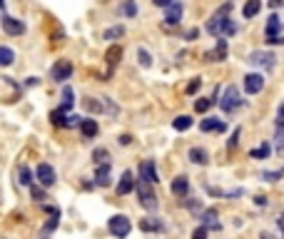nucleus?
<instances>
[{"label":"nucleus","instance_id":"nucleus-1","mask_svg":"<svg viewBox=\"0 0 284 239\" xmlns=\"http://www.w3.org/2000/svg\"><path fill=\"white\" fill-rule=\"evenodd\" d=\"M229 10H232V3H225V5L207 20V33L212 37H229L237 33V23L229 18Z\"/></svg>","mask_w":284,"mask_h":239},{"label":"nucleus","instance_id":"nucleus-2","mask_svg":"<svg viewBox=\"0 0 284 239\" xmlns=\"http://www.w3.org/2000/svg\"><path fill=\"white\" fill-rule=\"evenodd\" d=\"M137 202L142 204L147 212H157V207H160V202H157V194H155V189H152L150 182H145V180H137Z\"/></svg>","mask_w":284,"mask_h":239},{"label":"nucleus","instance_id":"nucleus-3","mask_svg":"<svg viewBox=\"0 0 284 239\" xmlns=\"http://www.w3.org/2000/svg\"><path fill=\"white\" fill-rule=\"evenodd\" d=\"M107 229H110V234H113V237L125 239L127 234H130L133 224H130V220H127L125 214H115V217H110V220H107Z\"/></svg>","mask_w":284,"mask_h":239},{"label":"nucleus","instance_id":"nucleus-4","mask_svg":"<svg viewBox=\"0 0 284 239\" xmlns=\"http://www.w3.org/2000/svg\"><path fill=\"white\" fill-rule=\"evenodd\" d=\"M217 102H220V107H222L225 112H234L239 105H242V100H239V90H237L234 85H229L227 90H225V95H222Z\"/></svg>","mask_w":284,"mask_h":239},{"label":"nucleus","instance_id":"nucleus-5","mask_svg":"<svg viewBox=\"0 0 284 239\" xmlns=\"http://www.w3.org/2000/svg\"><path fill=\"white\" fill-rule=\"evenodd\" d=\"M3 30H5V35L18 37L25 33V23L18 18H13V15H8V13H3Z\"/></svg>","mask_w":284,"mask_h":239},{"label":"nucleus","instance_id":"nucleus-6","mask_svg":"<svg viewBox=\"0 0 284 239\" xmlns=\"http://www.w3.org/2000/svg\"><path fill=\"white\" fill-rule=\"evenodd\" d=\"M50 75H53L55 82L70 80V77H73V62H70V60H57L55 65H53V70H50Z\"/></svg>","mask_w":284,"mask_h":239},{"label":"nucleus","instance_id":"nucleus-7","mask_svg":"<svg viewBox=\"0 0 284 239\" xmlns=\"http://www.w3.org/2000/svg\"><path fill=\"white\" fill-rule=\"evenodd\" d=\"M35 177L40 180V184L42 187H53V184L57 182V172L53 165H48V162H42V165H38V169H35Z\"/></svg>","mask_w":284,"mask_h":239},{"label":"nucleus","instance_id":"nucleus-8","mask_svg":"<svg viewBox=\"0 0 284 239\" xmlns=\"http://www.w3.org/2000/svg\"><path fill=\"white\" fill-rule=\"evenodd\" d=\"M265 90V75L262 73H249L245 77V92L247 95H257Z\"/></svg>","mask_w":284,"mask_h":239},{"label":"nucleus","instance_id":"nucleus-9","mask_svg":"<svg viewBox=\"0 0 284 239\" xmlns=\"http://www.w3.org/2000/svg\"><path fill=\"white\" fill-rule=\"evenodd\" d=\"M182 15H185V5L180 0H174L170 8H165V25H180Z\"/></svg>","mask_w":284,"mask_h":239},{"label":"nucleus","instance_id":"nucleus-10","mask_svg":"<svg viewBox=\"0 0 284 239\" xmlns=\"http://www.w3.org/2000/svg\"><path fill=\"white\" fill-rule=\"evenodd\" d=\"M137 177H140V180H145V182H150V184L160 182L157 169H155V160H145V162L140 165V169H137Z\"/></svg>","mask_w":284,"mask_h":239},{"label":"nucleus","instance_id":"nucleus-11","mask_svg":"<svg viewBox=\"0 0 284 239\" xmlns=\"http://www.w3.org/2000/svg\"><path fill=\"white\" fill-rule=\"evenodd\" d=\"M225 57H227V40H225V37H217L214 50H207V53H205V60H207V62H222Z\"/></svg>","mask_w":284,"mask_h":239},{"label":"nucleus","instance_id":"nucleus-12","mask_svg":"<svg viewBox=\"0 0 284 239\" xmlns=\"http://www.w3.org/2000/svg\"><path fill=\"white\" fill-rule=\"evenodd\" d=\"M170 189H172V194H174V197L185 200V197L189 194V180L185 177V175H180V177H174V180H172Z\"/></svg>","mask_w":284,"mask_h":239},{"label":"nucleus","instance_id":"nucleus-13","mask_svg":"<svg viewBox=\"0 0 284 239\" xmlns=\"http://www.w3.org/2000/svg\"><path fill=\"white\" fill-rule=\"evenodd\" d=\"M95 184H97V187H110V184H113L110 162H105V165H97V169H95Z\"/></svg>","mask_w":284,"mask_h":239},{"label":"nucleus","instance_id":"nucleus-14","mask_svg":"<svg viewBox=\"0 0 284 239\" xmlns=\"http://www.w3.org/2000/svg\"><path fill=\"white\" fill-rule=\"evenodd\" d=\"M274 60H277V57L272 55V53H262V50H259V53H252L247 62H252V65H262V68H267V70H272V68H274Z\"/></svg>","mask_w":284,"mask_h":239},{"label":"nucleus","instance_id":"nucleus-15","mask_svg":"<svg viewBox=\"0 0 284 239\" xmlns=\"http://www.w3.org/2000/svg\"><path fill=\"white\" fill-rule=\"evenodd\" d=\"M200 129L202 132H225L227 129V122H222L220 117H205L200 122Z\"/></svg>","mask_w":284,"mask_h":239},{"label":"nucleus","instance_id":"nucleus-16","mask_svg":"<svg viewBox=\"0 0 284 239\" xmlns=\"http://www.w3.org/2000/svg\"><path fill=\"white\" fill-rule=\"evenodd\" d=\"M187 157H189L192 165H200V167H205L209 162V152L205 147H189Z\"/></svg>","mask_w":284,"mask_h":239},{"label":"nucleus","instance_id":"nucleus-17","mask_svg":"<svg viewBox=\"0 0 284 239\" xmlns=\"http://www.w3.org/2000/svg\"><path fill=\"white\" fill-rule=\"evenodd\" d=\"M97 132H100V125L95 122L93 117H82V122H80V135H82L85 140H93Z\"/></svg>","mask_w":284,"mask_h":239},{"label":"nucleus","instance_id":"nucleus-18","mask_svg":"<svg viewBox=\"0 0 284 239\" xmlns=\"http://www.w3.org/2000/svg\"><path fill=\"white\" fill-rule=\"evenodd\" d=\"M135 187V180H133V172H122V177H120V184H117V194L120 197H125V194H130Z\"/></svg>","mask_w":284,"mask_h":239},{"label":"nucleus","instance_id":"nucleus-19","mask_svg":"<svg viewBox=\"0 0 284 239\" xmlns=\"http://www.w3.org/2000/svg\"><path fill=\"white\" fill-rule=\"evenodd\" d=\"M200 222H202L205 227H209V229H214V232L222 229V224L217 220V209H205V212L200 214Z\"/></svg>","mask_w":284,"mask_h":239},{"label":"nucleus","instance_id":"nucleus-20","mask_svg":"<svg viewBox=\"0 0 284 239\" xmlns=\"http://www.w3.org/2000/svg\"><path fill=\"white\" fill-rule=\"evenodd\" d=\"M122 60V48L120 45H110L107 48V53H105V62H107V68H110V73H113V68Z\"/></svg>","mask_w":284,"mask_h":239},{"label":"nucleus","instance_id":"nucleus-21","mask_svg":"<svg viewBox=\"0 0 284 239\" xmlns=\"http://www.w3.org/2000/svg\"><path fill=\"white\" fill-rule=\"evenodd\" d=\"M279 33H282V20H279V15H269L265 35L267 37H279Z\"/></svg>","mask_w":284,"mask_h":239},{"label":"nucleus","instance_id":"nucleus-22","mask_svg":"<svg viewBox=\"0 0 284 239\" xmlns=\"http://www.w3.org/2000/svg\"><path fill=\"white\" fill-rule=\"evenodd\" d=\"M140 229L142 232H160V229H165V222H160L157 217H147V220H140Z\"/></svg>","mask_w":284,"mask_h":239},{"label":"nucleus","instance_id":"nucleus-23","mask_svg":"<svg viewBox=\"0 0 284 239\" xmlns=\"http://www.w3.org/2000/svg\"><path fill=\"white\" fill-rule=\"evenodd\" d=\"M259 10H262V0H247L245 8H242V15L249 20V18H254V15H259Z\"/></svg>","mask_w":284,"mask_h":239},{"label":"nucleus","instance_id":"nucleus-24","mask_svg":"<svg viewBox=\"0 0 284 239\" xmlns=\"http://www.w3.org/2000/svg\"><path fill=\"white\" fill-rule=\"evenodd\" d=\"M73 105H75V92H73V88L65 85V88H62V105H60V110L68 112Z\"/></svg>","mask_w":284,"mask_h":239},{"label":"nucleus","instance_id":"nucleus-25","mask_svg":"<svg viewBox=\"0 0 284 239\" xmlns=\"http://www.w3.org/2000/svg\"><path fill=\"white\" fill-rule=\"evenodd\" d=\"M172 127L177 129V132H185V129L192 127V117H189V115H180V117H174V120H172Z\"/></svg>","mask_w":284,"mask_h":239},{"label":"nucleus","instance_id":"nucleus-26","mask_svg":"<svg viewBox=\"0 0 284 239\" xmlns=\"http://www.w3.org/2000/svg\"><path fill=\"white\" fill-rule=\"evenodd\" d=\"M18 182L23 184V187H33V172H30V167H20L18 169Z\"/></svg>","mask_w":284,"mask_h":239},{"label":"nucleus","instance_id":"nucleus-27","mask_svg":"<svg viewBox=\"0 0 284 239\" xmlns=\"http://www.w3.org/2000/svg\"><path fill=\"white\" fill-rule=\"evenodd\" d=\"M269 152H272V147L265 142V145H259V147L252 149V152H249V157H252V160H267V157H269Z\"/></svg>","mask_w":284,"mask_h":239},{"label":"nucleus","instance_id":"nucleus-28","mask_svg":"<svg viewBox=\"0 0 284 239\" xmlns=\"http://www.w3.org/2000/svg\"><path fill=\"white\" fill-rule=\"evenodd\" d=\"M13 60H15L13 50H10L8 45H3V48H0V65H3V68H8V65H13Z\"/></svg>","mask_w":284,"mask_h":239},{"label":"nucleus","instance_id":"nucleus-29","mask_svg":"<svg viewBox=\"0 0 284 239\" xmlns=\"http://www.w3.org/2000/svg\"><path fill=\"white\" fill-rule=\"evenodd\" d=\"M120 13H122L125 18H135V15H137V3H135V0H125L122 8H120Z\"/></svg>","mask_w":284,"mask_h":239},{"label":"nucleus","instance_id":"nucleus-30","mask_svg":"<svg viewBox=\"0 0 284 239\" xmlns=\"http://www.w3.org/2000/svg\"><path fill=\"white\" fill-rule=\"evenodd\" d=\"M122 35H125V28H122V25H113V28H107V30L102 33L105 40H117V37H122Z\"/></svg>","mask_w":284,"mask_h":239},{"label":"nucleus","instance_id":"nucleus-31","mask_svg":"<svg viewBox=\"0 0 284 239\" xmlns=\"http://www.w3.org/2000/svg\"><path fill=\"white\" fill-rule=\"evenodd\" d=\"M93 160H95V165H105V162H110V152L105 147H97L93 152Z\"/></svg>","mask_w":284,"mask_h":239},{"label":"nucleus","instance_id":"nucleus-32","mask_svg":"<svg viewBox=\"0 0 284 239\" xmlns=\"http://www.w3.org/2000/svg\"><path fill=\"white\" fill-rule=\"evenodd\" d=\"M45 189H48V187H42V184H33V187H30V197H33V200H35V202H42V200H48V192H45Z\"/></svg>","mask_w":284,"mask_h":239},{"label":"nucleus","instance_id":"nucleus-33","mask_svg":"<svg viewBox=\"0 0 284 239\" xmlns=\"http://www.w3.org/2000/svg\"><path fill=\"white\" fill-rule=\"evenodd\" d=\"M274 147L282 152L284 149V122H277V129H274Z\"/></svg>","mask_w":284,"mask_h":239},{"label":"nucleus","instance_id":"nucleus-34","mask_svg":"<svg viewBox=\"0 0 284 239\" xmlns=\"http://www.w3.org/2000/svg\"><path fill=\"white\" fill-rule=\"evenodd\" d=\"M217 100H207V97H200V100H194V112H207L212 105H214Z\"/></svg>","mask_w":284,"mask_h":239},{"label":"nucleus","instance_id":"nucleus-35","mask_svg":"<svg viewBox=\"0 0 284 239\" xmlns=\"http://www.w3.org/2000/svg\"><path fill=\"white\" fill-rule=\"evenodd\" d=\"M185 204H187L189 212H192V214H197V217H200V214L205 212V204L197 202V200H185Z\"/></svg>","mask_w":284,"mask_h":239},{"label":"nucleus","instance_id":"nucleus-36","mask_svg":"<svg viewBox=\"0 0 284 239\" xmlns=\"http://www.w3.org/2000/svg\"><path fill=\"white\" fill-rule=\"evenodd\" d=\"M137 60H140V65H142V68H150V65H152V57H150V53H147L145 48H140V50H137Z\"/></svg>","mask_w":284,"mask_h":239},{"label":"nucleus","instance_id":"nucleus-37","mask_svg":"<svg viewBox=\"0 0 284 239\" xmlns=\"http://www.w3.org/2000/svg\"><path fill=\"white\" fill-rule=\"evenodd\" d=\"M82 105H85L88 110H93V112H102V110H105V105H102V102H95L93 97H88V100H85Z\"/></svg>","mask_w":284,"mask_h":239},{"label":"nucleus","instance_id":"nucleus-38","mask_svg":"<svg viewBox=\"0 0 284 239\" xmlns=\"http://www.w3.org/2000/svg\"><path fill=\"white\" fill-rule=\"evenodd\" d=\"M239 137H242V129L234 127V132H232V137H229V142H227V147H229V149L237 147V145H239Z\"/></svg>","mask_w":284,"mask_h":239},{"label":"nucleus","instance_id":"nucleus-39","mask_svg":"<svg viewBox=\"0 0 284 239\" xmlns=\"http://www.w3.org/2000/svg\"><path fill=\"white\" fill-rule=\"evenodd\" d=\"M284 172L279 169V172H262V180H267V182H277V180H282Z\"/></svg>","mask_w":284,"mask_h":239},{"label":"nucleus","instance_id":"nucleus-40","mask_svg":"<svg viewBox=\"0 0 284 239\" xmlns=\"http://www.w3.org/2000/svg\"><path fill=\"white\" fill-rule=\"evenodd\" d=\"M207 232H209V227H205V224H200L194 232H192V239H207Z\"/></svg>","mask_w":284,"mask_h":239},{"label":"nucleus","instance_id":"nucleus-41","mask_svg":"<svg viewBox=\"0 0 284 239\" xmlns=\"http://www.w3.org/2000/svg\"><path fill=\"white\" fill-rule=\"evenodd\" d=\"M57 224H60V217H50V222H45L42 232H45V234H50L53 229H57Z\"/></svg>","mask_w":284,"mask_h":239},{"label":"nucleus","instance_id":"nucleus-42","mask_svg":"<svg viewBox=\"0 0 284 239\" xmlns=\"http://www.w3.org/2000/svg\"><path fill=\"white\" fill-rule=\"evenodd\" d=\"M200 88H202V80H200V77H194V80H192V82L187 85V95H194V92L200 90Z\"/></svg>","mask_w":284,"mask_h":239},{"label":"nucleus","instance_id":"nucleus-43","mask_svg":"<svg viewBox=\"0 0 284 239\" xmlns=\"http://www.w3.org/2000/svg\"><path fill=\"white\" fill-rule=\"evenodd\" d=\"M42 209H45V212H48L50 217H60V207H50V204H45Z\"/></svg>","mask_w":284,"mask_h":239},{"label":"nucleus","instance_id":"nucleus-44","mask_svg":"<svg viewBox=\"0 0 284 239\" xmlns=\"http://www.w3.org/2000/svg\"><path fill=\"white\" fill-rule=\"evenodd\" d=\"M152 3H155L157 8H170V5L174 3V0H152Z\"/></svg>","mask_w":284,"mask_h":239},{"label":"nucleus","instance_id":"nucleus-45","mask_svg":"<svg viewBox=\"0 0 284 239\" xmlns=\"http://www.w3.org/2000/svg\"><path fill=\"white\" fill-rule=\"evenodd\" d=\"M267 42L269 45H284V37L279 35V37H267Z\"/></svg>","mask_w":284,"mask_h":239},{"label":"nucleus","instance_id":"nucleus-46","mask_svg":"<svg viewBox=\"0 0 284 239\" xmlns=\"http://www.w3.org/2000/svg\"><path fill=\"white\" fill-rule=\"evenodd\" d=\"M197 35H200V30H197V28H192V30H187V35H185V37H187V40H194Z\"/></svg>","mask_w":284,"mask_h":239},{"label":"nucleus","instance_id":"nucleus-47","mask_svg":"<svg viewBox=\"0 0 284 239\" xmlns=\"http://www.w3.org/2000/svg\"><path fill=\"white\" fill-rule=\"evenodd\" d=\"M117 142H120V145H130V142H133V137H130V135H122Z\"/></svg>","mask_w":284,"mask_h":239},{"label":"nucleus","instance_id":"nucleus-48","mask_svg":"<svg viewBox=\"0 0 284 239\" xmlns=\"http://www.w3.org/2000/svg\"><path fill=\"white\" fill-rule=\"evenodd\" d=\"M254 204H259V207H265V204H267V197H262V194H257V197H254Z\"/></svg>","mask_w":284,"mask_h":239},{"label":"nucleus","instance_id":"nucleus-49","mask_svg":"<svg viewBox=\"0 0 284 239\" xmlns=\"http://www.w3.org/2000/svg\"><path fill=\"white\" fill-rule=\"evenodd\" d=\"M277 224H279V229H282V234H284V212L277 217Z\"/></svg>","mask_w":284,"mask_h":239},{"label":"nucleus","instance_id":"nucleus-50","mask_svg":"<svg viewBox=\"0 0 284 239\" xmlns=\"http://www.w3.org/2000/svg\"><path fill=\"white\" fill-rule=\"evenodd\" d=\"M277 122H284V105L279 107V112H277Z\"/></svg>","mask_w":284,"mask_h":239},{"label":"nucleus","instance_id":"nucleus-51","mask_svg":"<svg viewBox=\"0 0 284 239\" xmlns=\"http://www.w3.org/2000/svg\"><path fill=\"white\" fill-rule=\"evenodd\" d=\"M282 3H284V0H269V5H272V8H279Z\"/></svg>","mask_w":284,"mask_h":239},{"label":"nucleus","instance_id":"nucleus-52","mask_svg":"<svg viewBox=\"0 0 284 239\" xmlns=\"http://www.w3.org/2000/svg\"><path fill=\"white\" fill-rule=\"evenodd\" d=\"M262 239H274V237H272L269 232H262Z\"/></svg>","mask_w":284,"mask_h":239}]
</instances>
